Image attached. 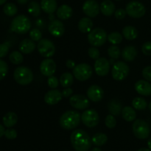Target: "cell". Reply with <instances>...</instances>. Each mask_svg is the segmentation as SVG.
<instances>
[{
  "label": "cell",
  "mask_w": 151,
  "mask_h": 151,
  "mask_svg": "<svg viewBox=\"0 0 151 151\" xmlns=\"http://www.w3.org/2000/svg\"><path fill=\"white\" fill-rule=\"evenodd\" d=\"M70 141L76 151H88L92 145V141L88 134L82 129L74 131L71 134Z\"/></svg>",
  "instance_id": "6da1fadb"
},
{
  "label": "cell",
  "mask_w": 151,
  "mask_h": 151,
  "mask_svg": "<svg viewBox=\"0 0 151 151\" xmlns=\"http://www.w3.org/2000/svg\"><path fill=\"white\" fill-rule=\"evenodd\" d=\"M81 120V115L76 111L70 110L63 113L60 117L59 123L65 130H72L79 125Z\"/></svg>",
  "instance_id": "7a4b0ae2"
},
{
  "label": "cell",
  "mask_w": 151,
  "mask_h": 151,
  "mask_svg": "<svg viewBox=\"0 0 151 151\" xmlns=\"http://www.w3.org/2000/svg\"><path fill=\"white\" fill-rule=\"evenodd\" d=\"M31 28V22L27 16L19 15L12 20L10 30L18 34H25Z\"/></svg>",
  "instance_id": "3957f363"
},
{
  "label": "cell",
  "mask_w": 151,
  "mask_h": 151,
  "mask_svg": "<svg viewBox=\"0 0 151 151\" xmlns=\"http://www.w3.org/2000/svg\"><path fill=\"white\" fill-rule=\"evenodd\" d=\"M13 78L17 83L26 86L33 81V73L29 68L27 66H19L13 72Z\"/></svg>",
  "instance_id": "277c9868"
},
{
  "label": "cell",
  "mask_w": 151,
  "mask_h": 151,
  "mask_svg": "<svg viewBox=\"0 0 151 151\" xmlns=\"http://www.w3.org/2000/svg\"><path fill=\"white\" fill-rule=\"evenodd\" d=\"M107 34L103 28H94L88 32V41L92 47H102L107 40Z\"/></svg>",
  "instance_id": "5b68a950"
},
{
  "label": "cell",
  "mask_w": 151,
  "mask_h": 151,
  "mask_svg": "<svg viewBox=\"0 0 151 151\" xmlns=\"http://www.w3.org/2000/svg\"><path fill=\"white\" fill-rule=\"evenodd\" d=\"M133 133L137 139H145L150 133V126L145 120L141 119H136L133 123Z\"/></svg>",
  "instance_id": "8992f818"
},
{
  "label": "cell",
  "mask_w": 151,
  "mask_h": 151,
  "mask_svg": "<svg viewBox=\"0 0 151 151\" xmlns=\"http://www.w3.org/2000/svg\"><path fill=\"white\" fill-rule=\"evenodd\" d=\"M125 10L130 17L134 19L143 17L146 13V9L144 4L138 1H130L126 5Z\"/></svg>",
  "instance_id": "52a82bcc"
},
{
  "label": "cell",
  "mask_w": 151,
  "mask_h": 151,
  "mask_svg": "<svg viewBox=\"0 0 151 151\" xmlns=\"http://www.w3.org/2000/svg\"><path fill=\"white\" fill-rule=\"evenodd\" d=\"M93 73L92 68L87 63H82L76 65L73 69V75L79 81H86L89 79Z\"/></svg>",
  "instance_id": "ba28073f"
},
{
  "label": "cell",
  "mask_w": 151,
  "mask_h": 151,
  "mask_svg": "<svg viewBox=\"0 0 151 151\" xmlns=\"http://www.w3.org/2000/svg\"><path fill=\"white\" fill-rule=\"evenodd\" d=\"M129 72V66L126 63L123 61H117L114 64L111 75L115 81H122L128 77Z\"/></svg>",
  "instance_id": "9c48e42d"
},
{
  "label": "cell",
  "mask_w": 151,
  "mask_h": 151,
  "mask_svg": "<svg viewBox=\"0 0 151 151\" xmlns=\"http://www.w3.org/2000/svg\"><path fill=\"white\" fill-rule=\"evenodd\" d=\"M37 49L39 54L42 57L47 58L52 57L55 52V44H53L52 41L47 38L41 39L38 41Z\"/></svg>",
  "instance_id": "30bf717a"
},
{
  "label": "cell",
  "mask_w": 151,
  "mask_h": 151,
  "mask_svg": "<svg viewBox=\"0 0 151 151\" xmlns=\"http://www.w3.org/2000/svg\"><path fill=\"white\" fill-rule=\"evenodd\" d=\"M81 120L88 128H94L100 122V116L98 113L94 109H88L83 112L81 115Z\"/></svg>",
  "instance_id": "8fae6325"
},
{
  "label": "cell",
  "mask_w": 151,
  "mask_h": 151,
  "mask_svg": "<svg viewBox=\"0 0 151 151\" xmlns=\"http://www.w3.org/2000/svg\"><path fill=\"white\" fill-rule=\"evenodd\" d=\"M100 7L95 0H87L83 5V11L89 18H94L99 14Z\"/></svg>",
  "instance_id": "7c38bea8"
},
{
  "label": "cell",
  "mask_w": 151,
  "mask_h": 151,
  "mask_svg": "<svg viewBox=\"0 0 151 151\" xmlns=\"http://www.w3.org/2000/svg\"><path fill=\"white\" fill-rule=\"evenodd\" d=\"M70 105L75 109L85 110L89 106V100L86 97L81 94H75L69 99Z\"/></svg>",
  "instance_id": "4fadbf2b"
},
{
  "label": "cell",
  "mask_w": 151,
  "mask_h": 151,
  "mask_svg": "<svg viewBox=\"0 0 151 151\" xmlns=\"http://www.w3.org/2000/svg\"><path fill=\"white\" fill-rule=\"evenodd\" d=\"M94 71L99 76H106L110 71V62L106 58H99L94 63Z\"/></svg>",
  "instance_id": "5bb4252c"
},
{
  "label": "cell",
  "mask_w": 151,
  "mask_h": 151,
  "mask_svg": "<svg viewBox=\"0 0 151 151\" xmlns=\"http://www.w3.org/2000/svg\"><path fill=\"white\" fill-rule=\"evenodd\" d=\"M56 71V63L52 59L46 58L40 64V72L44 76H52Z\"/></svg>",
  "instance_id": "9a60e30c"
},
{
  "label": "cell",
  "mask_w": 151,
  "mask_h": 151,
  "mask_svg": "<svg viewBox=\"0 0 151 151\" xmlns=\"http://www.w3.org/2000/svg\"><path fill=\"white\" fill-rule=\"evenodd\" d=\"M48 30L50 33L54 37H61L65 32L64 24L61 21L55 19L49 24Z\"/></svg>",
  "instance_id": "2e32d148"
},
{
  "label": "cell",
  "mask_w": 151,
  "mask_h": 151,
  "mask_svg": "<svg viewBox=\"0 0 151 151\" xmlns=\"http://www.w3.org/2000/svg\"><path fill=\"white\" fill-rule=\"evenodd\" d=\"M87 96L91 101L97 103L102 100L104 97V91L97 85H92L87 90Z\"/></svg>",
  "instance_id": "e0dca14e"
},
{
  "label": "cell",
  "mask_w": 151,
  "mask_h": 151,
  "mask_svg": "<svg viewBox=\"0 0 151 151\" xmlns=\"http://www.w3.org/2000/svg\"><path fill=\"white\" fill-rule=\"evenodd\" d=\"M62 93L59 90L54 88L46 93L44 96V102L49 106H54L62 100Z\"/></svg>",
  "instance_id": "ac0fdd59"
},
{
  "label": "cell",
  "mask_w": 151,
  "mask_h": 151,
  "mask_svg": "<svg viewBox=\"0 0 151 151\" xmlns=\"http://www.w3.org/2000/svg\"><path fill=\"white\" fill-rule=\"evenodd\" d=\"M135 90L138 94L143 96L151 95V83L147 81L140 80L135 83Z\"/></svg>",
  "instance_id": "d6986e66"
},
{
  "label": "cell",
  "mask_w": 151,
  "mask_h": 151,
  "mask_svg": "<svg viewBox=\"0 0 151 151\" xmlns=\"http://www.w3.org/2000/svg\"><path fill=\"white\" fill-rule=\"evenodd\" d=\"M35 41H32V39L29 38H25L23 41H22L19 44V50L22 53L24 54H30L35 50Z\"/></svg>",
  "instance_id": "ffe728a7"
},
{
  "label": "cell",
  "mask_w": 151,
  "mask_h": 151,
  "mask_svg": "<svg viewBox=\"0 0 151 151\" xmlns=\"http://www.w3.org/2000/svg\"><path fill=\"white\" fill-rule=\"evenodd\" d=\"M57 16L60 20H67L72 17L73 14V10L70 6L67 4H62L57 9Z\"/></svg>",
  "instance_id": "44dd1931"
},
{
  "label": "cell",
  "mask_w": 151,
  "mask_h": 151,
  "mask_svg": "<svg viewBox=\"0 0 151 151\" xmlns=\"http://www.w3.org/2000/svg\"><path fill=\"white\" fill-rule=\"evenodd\" d=\"M100 11L104 16H111L114 13L116 7L113 1L111 0H105L100 4Z\"/></svg>",
  "instance_id": "7402d4cb"
},
{
  "label": "cell",
  "mask_w": 151,
  "mask_h": 151,
  "mask_svg": "<svg viewBox=\"0 0 151 151\" xmlns=\"http://www.w3.org/2000/svg\"><path fill=\"white\" fill-rule=\"evenodd\" d=\"M121 55L126 61H133L137 55V50L134 46H127L121 52Z\"/></svg>",
  "instance_id": "603a6c76"
},
{
  "label": "cell",
  "mask_w": 151,
  "mask_h": 151,
  "mask_svg": "<svg viewBox=\"0 0 151 151\" xmlns=\"http://www.w3.org/2000/svg\"><path fill=\"white\" fill-rule=\"evenodd\" d=\"M41 7L44 13L52 14L57 10V1L56 0H41Z\"/></svg>",
  "instance_id": "cb8c5ba5"
},
{
  "label": "cell",
  "mask_w": 151,
  "mask_h": 151,
  "mask_svg": "<svg viewBox=\"0 0 151 151\" xmlns=\"http://www.w3.org/2000/svg\"><path fill=\"white\" fill-rule=\"evenodd\" d=\"M93 22L89 17L82 18L78 22V29L83 33H87L92 30Z\"/></svg>",
  "instance_id": "d4e9b609"
},
{
  "label": "cell",
  "mask_w": 151,
  "mask_h": 151,
  "mask_svg": "<svg viewBox=\"0 0 151 151\" xmlns=\"http://www.w3.org/2000/svg\"><path fill=\"white\" fill-rule=\"evenodd\" d=\"M108 109H109L110 114L114 115V116H118L122 113V103L116 99H114L109 103Z\"/></svg>",
  "instance_id": "484cf974"
},
{
  "label": "cell",
  "mask_w": 151,
  "mask_h": 151,
  "mask_svg": "<svg viewBox=\"0 0 151 151\" xmlns=\"http://www.w3.org/2000/svg\"><path fill=\"white\" fill-rule=\"evenodd\" d=\"M3 124L7 128H12L18 122V116L14 112L10 111L6 114L2 119Z\"/></svg>",
  "instance_id": "4316f807"
},
{
  "label": "cell",
  "mask_w": 151,
  "mask_h": 151,
  "mask_svg": "<svg viewBox=\"0 0 151 151\" xmlns=\"http://www.w3.org/2000/svg\"><path fill=\"white\" fill-rule=\"evenodd\" d=\"M122 35L125 39L133 41L138 36V30L133 26H126L122 29Z\"/></svg>",
  "instance_id": "83f0119b"
},
{
  "label": "cell",
  "mask_w": 151,
  "mask_h": 151,
  "mask_svg": "<svg viewBox=\"0 0 151 151\" xmlns=\"http://www.w3.org/2000/svg\"><path fill=\"white\" fill-rule=\"evenodd\" d=\"M122 118L127 122H133L135 120L137 113L134 108L130 107V106H125L122 110Z\"/></svg>",
  "instance_id": "f1b7e54d"
},
{
  "label": "cell",
  "mask_w": 151,
  "mask_h": 151,
  "mask_svg": "<svg viewBox=\"0 0 151 151\" xmlns=\"http://www.w3.org/2000/svg\"><path fill=\"white\" fill-rule=\"evenodd\" d=\"M91 141H92V144H94V145L100 147V146L104 145L107 142L108 137L106 134H103V133H97L93 136Z\"/></svg>",
  "instance_id": "f546056e"
},
{
  "label": "cell",
  "mask_w": 151,
  "mask_h": 151,
  "mask_svg": "<svg viewBox=\"0 0 151 151\" xmlns=\"http://www.w3.org/2000/svg\"><path fill=\"white\" fill-rule=\"evenodd\" d=\"M59 81L63 87H70L74 82V76L69 72H65L60 76Z\"/></svg>",
  "instance_id": "4dcf8cb0"
},
{
  "label": "cell",
  "mask_w": 151,
  "mask_h": 151,
  "mask_svg": "<svg viewBox=\"0 0 151 151\" xmlns=\"http://www.w3.org/2000/svg\"><path fill=\"white\" fill-rule=\"evenodd\" d=\"M41 4H38L37 1H32L31 2H29V4H28V13L31 16H35V17H37V16H38L41 14Z\"/></svg>",
  "instance_id": "1f68e13d"
},
{
  "label": "cell",
  "mask_w": 151,
  "mask_h": 151,
  "mask_svg": "<svg viewBox=\"0 0 151 151\" xmlns=\"http://www.w3.org/2000/svg\"><path fill=\"white\" fill-rule=\"evenodd\" d=\"M133 108L136 110L142 111L147 108V103L142 97H136L132 101Z\"/></svg>",
  "instance_id": "d6a6232c"
},
{
  "label": "cell",
  "mask_w": 151,
  "mask_h": 151,
  "mask_svg": "<svg viewBox=\"0 0 151 151\" xmlns=\"http://www.w3.org/2000/svg\"><path fill=\"white\" fill-rule=\"evenodd\" d=\"M107 39L111 44L113 45H116V44H120L123 39V35L119 33V32H112L108 35Z\"/></svg>",
  "instance_id": "836d02e7"
},
{
  "label": "cell",
  "mask_w": 151,
  "mask_h": 151,
  "mask_svg": "<svg viewBox=\"0 0 151 151\" xmlns=\"http://www.w3.org/2000/svg\"><path fill=\"white\" fill-rule=\"evenodd\" d=\"M9 60L13 64L19 65L23 62L24 57L21 52L13 51L9 55Z\"/></svg>",
  "instance_id": "e575fe53"
},
{
  "label": "cell",
  "mask_w": 151,
  "mask_h": 151,
  "mask_svg": "<svg viewBox=\"0 0 151 151\" xmlns=\"http://www.w3.org/2000/svg\"><path fill=\"white\" fill-rule=\"evenodd\" d=\"M3 12L6 16L12 17L17 13L18 8L16 4L13 3H7L6 4H4V7H3Z\"/></svg>",
  "instance_id": "d590c367"
},
{
  "label": "cell",
  "mask_w": 151,
  "mask_h": 151,
  "mask_svg": "<svg viewBox=\"0 0 151 151\" xmlns=\"http://www.w3.org/2000/svg\"><path fill=\"white\" fill-rule=\"evenodd\" d=\"M108 54L111 58L116 60L121 55V51L119 47L116 45H112L108 49Z\"/></svg>",
  "instance_id": "8d00e7d4"
},
{
  "label": "cell",
  "mask_w": 151,
  "mask_h": 151,
  "mask_svg": "<svg viewBox=\"0 0 151 151\" xmlns=\"http://www.w3.org/2000/svg\"><path fill=\"white\" fill-rule=\"evenodd\" d=\"M105 124L107 128L112 129V128H115L116 125V119L114 117V116L112 114H109L106 117L105 119Z\"/></svg>",
  "instance_id": "74e56055"
},
{
  "label": "cell",
  "mask_w": 151,
  "mask_h": 151,
  "mask_svg": "<svg viewBox=\"0 0 151 151\" xmlns=\"http://www.w3.org/2000/svg\"><path fill=\"white\" fill-rule=\"evenodd\" d=\"M8 72V66L4 60L0 59V81L4 79Z\"/></svg>",
  "instance_id": "f35d334b"
},
{
  "label": "cell",
  "mask_w": 151,
  "mask_h": 151,
  "mask_svg": "<svg viewBox=\"0 0 151 151\" xmlns=\"http://www.w3.org/2000/svg\"><path fill=\"white\" fill-rule=\"evenodd\" d=\"M29 37L30 39H32L34 41H39L42 38V34L41 32L38 29L34 28L29 31Z\"/></svg>",
  "instance_id": "ab89813d"
},
{
  "label": "cell",
  "mask_w": 151,
  "mask_h": 151,
  "mask_svg": "<svg viewBox=\"0 0 151 151\" xmlns=\"http://www.w3.org/2000/svg\"><path fill=\"white\" fill-rule=\"evenodd\" d=\"M10 47V43L9 41H6V42L2 43V44H0V58L5 57L7 55Z\"/></svg>",
  "instance_id": "60d3db41"
},
{
  "label": "cell",
  "mask_w": 151,
  "mask_h": 151,
  "mask_svg": "<svg viewBox=\"0 0 151 151\" xmlns=\"http://www.w3.org/2000/svg\"><path fill=\"white\" fill-rule=\"evenodd\" d=\"M88 55L91 59L97 60V59H98L100 58V51L97 49V47H91L88 49Z\"/></svg>",
  "instance_id": "b9f144b4"
},
{
  "label": "cell",
  "mask_w": 151,
  "mask_h": 151,
  "mask_svg": "<svg viewBox=\"0 0 151 151\" xmlns=\"http://www.w3.org/2000/svg\"><path fill=\"white\" fill-rule=\"evenodd\" d=\"M17 131H16L13 128H8L7 130H5L4 131V136L7 139L13 140L17 137Z\"/></svg>",
  "instance_id": "7bdbcfd3"
},
{
  "label": "cell",
  "mask_w": 151,
  "mask_h": 151,
  "mask_svg": "<svg viewBox=\"0 0 151 151\" xmlns=\"http://www.w3.org/2000/svg\"><path fill=\"white\" fill-rule=\"evenodd\" d=\"M47 83H48V86L50 87V88L54 89V88H56L58 86L59 81L56 77L53 76L52 75V76L48 77Z\"/></svg>",
  "instance_id": "ee69618b"
},
{
  "label": "cell",
  "mask_w": 151,
  "mask_h": 151,
  "mask_svg": "<svg viewBox=\"0 0 151 151\" xmlns=\"http://www.w3.org/2000/svg\"><path fill=\"white\" fill-rule=\"evenodd\" d=\"M142 52L143 54L147 56H151V42L147 41L145 42L142 47Z\"/></svg>",
  "instance_id": "f6af8a7d"
},
{
  "label": "cell",
  "mask_w": 151,
  "mask_h": 151,
  "mask_svg": "<svg viewBox=\"0 0 151 151\" xmlns=\"http://www.w3.org/2000/svg\"><path fill=\"white\" fill-rule=\"evenodd\" d=\"M126 15H127L126 10H124V9H122V8L117 9V10H115V12H114L115 18L117 19H119V20H122V19H125V16H126Z\"/></svg>",
  "instance_id": "bcb514c9"
},
{
  "label": "cell",
  "mask_w": 151,
  "mask_h": 151,
  "mask_svg": "<svg viewBox=\"0 0 151 151\" xmlns=\"http://www.w3.org/2000/svg\"><path fill=\"white\" fill-rule=\"evenodd\" d=\"M142 76L146 81L151 82V66H146L142 70Z\"/></svg>",
  "instance_id": "7dc6e473"
},
{
  "label": "cell",
  "mask_w": 151,
  "mask_h": 151,
  "mask_svg": "<svg viewBox=\"0 0 151 151\" xmlns=\"http://www.w3.org/2000/svg\"><path fill=\"white\" fill-rule=\"evenodd\" d=\"M61 93H62V96H63V97H69L72 94V93H73V90H72L71 88H69V87H67V88H65Z\"/></svg>",
  "instance_id": "c3c4849f"
},
{
  "label": "cell",
  "mask_w": 151,
  "mask_h": 151,
  "mask_svg": "<svg viewBox=\"0 0 151 151\" xmlns=\"http://www.w3.org/2000/svg\"><path fill=\"white\" fill-rule=\"evenodd\" d=\"M66 66L69 69H73L75 67V66H76V64H75V62L74 60L69 59V60H67V61L66 62Z\"/></svg>",
  "instance_id": "681fc988"
},
{
  "label": "cell",
  "mask_w": 151,
  "mask_h": 151,
  "mask_svg": "<svg viewBox=\"0 0 151 151\" xmlns=\"http://www.w3.org/2000/svg\"><path fill=\"white\" fill-rule=\"evenodd\" d=\"M4 131H5V130H4V126H2V125L0 124V138L2 137V136H4Z\"/></svg>",
  "instance_id": "f907efd6"
},
{
  "label": "cell",
  "mask_w": 151,
  "mask_h": 151,
  "mask_svg": "<svg viewBox=\"0 0 151 151\" xmlns=\"http://www.w3.org/2000/svg\"><path fill=\"white\" fill-rule=\"evenodd\" d=\"M28 1H29V0H17L18 3H19V4H27V3L28 2Z\"/></svg>",
  "instance_id": "816d5d0a"
},
{
  "label": "cell",
  "mask_w": 151,
  "mask_h": 151,
  "mask_svg": "<svg viewBox=\"0 0 151 151\" xmlns=\"http://www.w3.org/2000/svg\"><path fill=\"white\" fill-rule=\"evenodd\" d=\"M147 146H148V148L151 150V138L149 139L147 141Z\"/></svg>",
  "instance_id": "f5cc1de1"
},
{
  "label": "cell",
  "mask_w": 151,
  "mask_h": 151,
  "mask_svg": "<svg viewBox=\"0 0 151 151\" xmlns=\"http://www.w3.org/2000/svg\"><path fill=\"white\" fill-rule=\"evenodd\" d=\"M137 151H151L150 149H147V148H145V147H143V148H140L139 150H138Z\"/></svg>",
  "instance_id": "db71d44e"
},
{
  "label": "cell",
  "mask_w": 151,
  "mask_h": 151,
  "mask_svg": "<svg viewBox=\"0 0 151 151\" xmlns=\"http://www.w3.org/2000/svg\"><path fill=\"white\" fill-rule=\"evenodd\" d=\"M91 151H102L101 149H100L99 147H94V148L91 150Z\"/></svg>",
  "instance_id": "11a10c76"
},
{
  "label": "cell",
  "mask_w": 151,
  "mask_h": 151,
  "mask_svg": "<svg viewBox=\"0 0 151 151\" xmlns=\"http://www.w3.org/2000/svg\"><path fill=\"white\" fill-rule=\"evenodd\" d=\"M7 1V0H0V5H2Z\"/></svg>",
  "instance_id": "9f6ffc18"
},
{
  "label": "cell",
  "mask_w": 151,
  "mask_h": 151,
  "mask_svg": "<svg viewBox=\"0 0 151 151\" xmlns=\"http://www.w3.org/2000/svg\"><path fill=\"white\" fill-rule=\"evenodd\" d=\"M149 109H150V111H151V101H150V104H149Z\"/></svg>",
  "instance_id": "6f0895ef"
},
{
  "label": "cell",
  "mask_w": 151,
  "mask_h": 151,
  "mask_svg": "<svg viewBox=\"0 0 151 151\" xmlns=\"http://www.w3.org/2000/svg\"><path fill=\"white\" fill-rule=\"evenodd\" d=\"M116 1H120V0H116Z\"/></svg>",
  "instance_id": "680465c9"
}]
</instances>
